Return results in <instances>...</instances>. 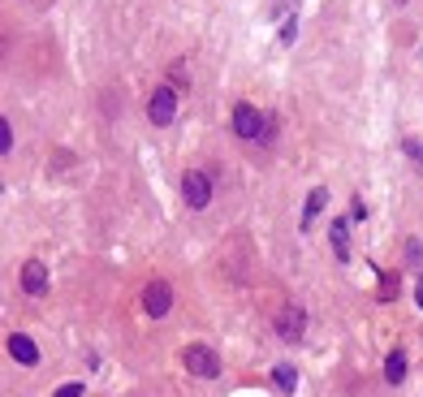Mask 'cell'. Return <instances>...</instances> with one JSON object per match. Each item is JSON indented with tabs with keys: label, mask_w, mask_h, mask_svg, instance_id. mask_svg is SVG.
<instances>
[{
	"label": "cell",
	"mask_w": 423,
	"mask_h": 397,
	"mask_svg": "<svg viewBox=\"0 0 423 397\" xmlns=\"http://www.w3.org/2000/svg\"><path fill=\"white\" fill-rule=\"evenodd\" d=\"M182 363H186V371L190 376H199V380H216L220 376V354L212 350V345H186L182 350Z\"/></svg>",
	"instance_id": "1"
},
{
	"label": "cell",
	"mask_w": 423,
	"mask_h": 397,
	"mask_svg": "<svg viewBox=\"0 0 423 397\" xmlns=\"http://www.w3.org/2000/svg\"><path fill=\"white\" fill-rule=\"evenodd\" d=\"M147 117H152V126H173V117H178V91L156 87L152 99H147Z\"/></svg>",
	"instance_id": "2"
},
{
	"label": "cell",
	"mask_w": 423,
	"mask_h": 397,
	"mask_svg": "<svg viewBox=\"0 0 423 397\" xmlns=\"http://www.w3.org/2000/svg\"><path fill=\"white\" fill-rule=\"evenodd\" d=\"M182 198H186V208H208V203H212V182H208V173L190 168L186 178H182Z\"/></svg>",
	"instance_id": "3"
},
{
	"label": "cell",
	"mask_w": 423,
	"mask_h": 397,
	"mask_svg": "<svg viewBox=\"0 0 423 397\" xmlns=\"http://www.w3.org/2000/svg\"><path fill=\"white\" fill-rule=\"evenodd\" d=\"M303 333H307L303 307H298V303L281 307V311H277V337H281V341H303Z\"/></svg>",
	"instance_id": "4"
},
{
	"label": "cell",
	"mask_w": 423,
	"mask_h": 397,
	"mask_svg": "<svg viewBox=\"0 0 423 397\" xmlns=\"http://www.w3.org/2000/svg\"><path fill=\"white\" fill-rule=\"evenodd\" d=\"M234 134L238 138H264V113L255 104H238L234 108Z\"/></svg>",
	"instance_id": "5"
},
{
	"label": "cell",
	"mask_w": 423,
	"mask_h": 397,
	"mask_svg": "<svg viewBox=\"0 0 423 397\" xmlns=\"http://www.w3.org/2000/svg\"><path fill=\"white\" fill-rule=\"evenodd\" d=\"M169 307H173V289L164 281H147V289H143V311L152 315V319H160V315H169Z\"/></svg>",
	"instance_id": "6"
},
{
	"label": "cell",
	"mask_w": 423,
	"mask_h": 397,
	"mask_svg": "<svg viewBox=\"0 0 423 397\" xmlns=\"http://www.w3.org/2000/svg\"><path fill=\"white\" fill-rule=\"evenodd\" d=\"M22 289H27V294H48V268L39 259L22 264Z\"/></svg>",
	"instance_id": "7"
},
{
	"label": "cell",
	"mask_w": 423,
	"mask_h": 397,
	"mask_svg": "<svg viewBox=\"0 0 423 397\" xmlns=\"http://www.w3.org/2000/svg\"><path fill=\"white\" fill-rule=\"evenodd\" d=\"M9 354H13V359H17L22 367H35V363H39V345H35L31 337L13 333V337H9Z\"/></svg>",
	"instance_id": "8"
},
{
	"label": "cell",
	"mask_w": 423,
	"mask_h": 397,
	"mask_svg": "<svg viewBox=\"0 0 423 397\" xmlns=\"http://www.w3.org/2000/svg\"><path fill=\"white\" fill-rule=\"evenodd\" d=\"M329 238H333V251L341 264H350V220H333L329 225Z\"/></svg>",
	"instance_id": "9"
},
{
	"label": "cell",
	"mask_w": 423,
	"mask_h": 397,
	"mask_svg": "<svg viewBox=\"0 0 423 397\" xmlns=\"http://www.w3.org/2000/svg\"><path fill=\"white\" fill-rule=\"evenodd\" d=\"M324 203H329V190H324V186H315V190L307 194V208H303V229L315 225V216L324 212Z\"/></svg>",
	"instance_id": "10"
},
{
	"label": "cell",
	"mask_w": 423,
	"mask_h": 397,
	"mask_svg": "<svg viewBox=\"0 0 423 397\" xmlns=\"http://www.w3.org/2000/svg\"><path fill=\"white\" fill-rule=\"evenodd\" d=\"M385 380H389V384H402V380H406V354H402V350H393V354L385 359Z\"/></svg>",
	"instance_id": "11"
},
{
	"label": "cell",
	"mask_w": 423,
	"mask_h": 397,
	"mask_svg": "<svg viewBox=\"0 0 423 397\" xmlns=\"http://www.w3.org/2000/svg\"><path fill=\"white\" fill-rule=\"evenodd\" d=\"M272 380H277V389L294 393V389H298V371H294L289 363H277V367H272Z\"/></svg>",
	"instance_id": "12"
},
{
	"label": "cell",
	"mask_w": 423,
	"mask_h": 397,
	"mask_svg": "<svg viewBox=\"0 0 423 397\" xmlns=\"http://www.w3.org/2000/svg\"><path fill=\"white\" fill-rule=\"evenodd\" d=\"M0 152H13V126H9V121H0Z\"/></svg>",
	"instance_id": "13"
},
{
	"label": "cell",
	"mask_w": 423,
	"mask_h": 397,
	"mask_svg": "<svg viewBox=\"0 0 423 397\" xmlns=\"http://www.w3.org/2000/svg\"><path fill=\"white\" fill-rule=\"evenodd\" d=\"M52 397H83V384H78V380H69V384H61Z\"/></svg>",
	"instance_id": "14"
},
{
	"label": "cell",
	"mask_w": 423,
	"mask_h": 397,
	"mask_svg": "<svg viewBox=\"0 0 423 397\" xmlns=\"http://www.w3.org/2000/svg\"><path fill=\"white\" fill-rule=\"evenodd\" d=\"M294 35H298V27H294V17H289L285 27H281V43H294Z\"/></svg>",
	"instance_id": "15"
},
{
	"label": "cell",
	"mask_w": 423,
	"mask_h": 397,
	"mask_svg": "<svg viewBox=\"0 0 423 397\" xmlns=\"http://www.w3.org/2000/svg\"><path fill=\"white\" fill-rule=\"evenodd\" d=\"M415 303H419V307H423V281H419V285H415Z\"/></svg>",
	"instance_id": "16"
}]
</instances>
